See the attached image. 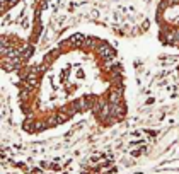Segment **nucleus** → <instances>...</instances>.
<instances>
[{
  "label": "nucleus",
  "mask_w": 179,
  "mask_h": 174,
  "mask_svg": "<svg viewBox=\"0 0 179 174\" xmlns=\"http://www.w3.org/2000/svg\"><path fill=\"white\" fill-rule=\"evenodd\" d=\"M108 103L109 104H119L123 103V87H116L109 92L108 96Z\"/></svg>",
  "instance_id": "2"
},
{
  "label": "nucleus",
  "mask_w": 179,
  "mask_h": 174,
  "mask_svg": "<svg viewBox=\"0 0 179 174\" xmlns=\"http://www.w3.org/2000/svg\"><path fill=\"white\" fill-rule=\"evenodd\" d=\"M51 0H0V26L17 24L29 29L32 43L41 34V17Z\"/></svg>",
  "instance_id": "1"
}]
</instances>
